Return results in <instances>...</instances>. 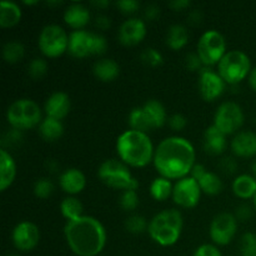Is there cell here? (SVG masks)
<instances>
[{
  "label": "cell",
  "mask_w": 256,
  "mask_h": 256,
  "mask_svg": "<svg viewBox=\"0 0 256 256\" xmlns=\"http://www.w3.org/2000/svg\"><path fill=\"white\" fill-rule=\"evenodd\" d=\"M38 45L46 58H59L69 49V35L60 25L49 24L40 32Z\"/></svg>",
  "instance_id": "obj_10"
},
{
  "label": "cell",
  "mask_w": 256,
  "mask_h": 256,
  "mask_svg": "<svg viewBox=\"0 0 256 256\" xmlns=\"http://www.w3.org/2000/svg\"><path fill=\"white\" fill-rule=\"evenodd\" d=\"M139 196L136 190H125L122 192L119 199V204L125 212H134L139 206Z\"/></svg>",
  "instance_id": "obj_36"
},
{
  "label": "cell",
  "mask_w": 256,
  "mask_h": 256,
  "mask_svg": "<svg viewBox=\"0 0 256 256\" xmlns=\"http://www.w3.org/2000/svg\"><path fill=\"white\" fill-rule=\"evenodd\" d=\"M92 6L100 8V9H105L106 6H109L110 2L108 0H94V2H92Z\"/></svg>",
  "instance_id": "obj_53"
},
{
  "label": "cell",
  "mask_w": 256,
  "mask_h": 256,
  "mask_svg": "<svg viewBox=\"0 0 256 256\" xmlns=\"http://www.w3.org/2000/svg\"><path fill=\"white\" fill-rule=\"evenodd\" d=\"M202 22V14L200 10H194L189 15V22L192 25H198Z\"/></svg>",
  "instance_id": "obj_51"
},
{
  "label": "cell",
  "mask_w": 256,
  "mask_h": 256,
  "mask_svg": "<svg viewBox=\"0 0 256 256\" xmlns=\"http://www.w3.org/2000/svg\"><path fill=\"white\" fill-rule=\"evenodd\" d=\"M8 256H18V255H15V254H10V255H8Z\"/></svg>",
  "instance_id": "obj_58"
},
{
  "label": "cell",
  "mask_w": 256,
  "mask_h": 256,
  "mask_svg": "<svg viewBox=\"0 0 256 256\" xmlns=\"http://www.w3.org/2000/svg\"><path fill=\"white\" fill-rule=\"evenodd\" d=\"M72 108V102L66 92H52L46 99L44 105V112L48 118H52L62 122L64 118L68 116Z\"/></svg>",
  "instance_id": "obj_17"
},
{
  "label": "cell",
  "mask_w": 256,
  "mask_h": 256,
  "mask_svg": "<svg viewBox=\"0 0 256 256\" xmlns=\"http://www.w3.org/2000/svg\"><path fill=\"white\" fill-rule=\"evenodd\" d=\"M12 244L20 252H32L40 242L39 228L30 222H22L14 228L12 234Z\"/></svg>",
  "instance_id": "obj_15"
},
{
  "label": "cell",
  "mask_w": 256,
  "mask_h": 256,
  "mask_svg": "<svg viewBox=\"0 0 256 256\" xmlns=\"http://www.w3.org/2000/svg\"><path fill=\"white\" fill-rule=\"evenodd\" d=\"M60 188L64 190L69 196L82 192L86 186V178L82 170L76 168H70L64 170L59 176Z\"/></svg>",
  "instance_id": "obj_18"
},
{
  "label": "cell",
  "mask_w": 256,
  "mask_h": 256,
  "mask_svg": "<svg viewBox=\"0 0 256 256\" xmlns=\"http://www.w3.org/2000/svg\"><path fill=\"white\" fill-rule=\"evenodd\" d=\"M208 170L205 169L204 165L202 164H195L194 168L192 169V172H190V176L192 178V179H195L196 182H199L200 179H202V176H204L205 174H206Z\"/></svg>",
  "instance_id": "obj_48"
},
{
  "label": "cell",
  "mask_w": 256,
  "mask_h": 256,
  "mask_svg": "<svg viewBox=\"0 0 256 256\" xmlns=\"http://www.w3.org/2000/svg\"><path fill=\"white\" fill-rule=\"evenodd\" d=\"M192 256H222V254L215 245L204 244L200 245V246L195 250L194 255Z\"/></svg>",
  "instance_id": "obj_44"
},
{
  "label": "cell",
  "mask_w": 256,
  "mask_h": 256,
  "mask_svg": "<svg viewBox=\"0 0 256 256\" xmlns=\"http://www.w3.org/2000/svg\"><path fill=\"white\" fill-rule=\"evenodd\" d=\"M142 110H144L146 119L149 122L150 128L152 129H159L162 128L165 122H168V114L166 109L164 105L159 102V100L150 99L142 105Z\"/></svg>",
  "instance_id": "obj_23"
},
{
  "label": "cell",
  "mask_w": 256,
  "mask_h": 256,
  "mask_svg": "<svg viewBox=\"0 0 256 256\" xmlns=\"http://www.w3.org/2000/svg\"><path fill=\"white\" fill-rule=\"evenodd\" d=\"M92 72L100 82H114L119 76L120 66L115 60L104 58V59L95 62L94 66H92Z\"/></svg>",
  "instance_id": "obj_24"
},
{
  "label": "cell",
  "mask_w": 256,
  "mask_h": 256,
  "mask_svg": "<svg viewBox=\"0 0 256 256\" xmlns=\"http://www.w3.org/2000/svg\"><path fill=\"white\" fill-rule=\"evenodd\" d=\"M239 248L242 256H256V234L245 232L240 239Z\"/></svg>",
  "instance_id": "obj_37"
},
{
  "label": "cell",
  "mask_w": 256,
  "mask_h": 256,
  "mask_svg": "<svg viewBox=\"0 0 256 256\" xmlns=\"http://www.w3.org/2000/svg\"><path fill=\"white\" fill-rule=\"evenodd\" d=\"M189 42V30L182 24L172 25L166 34V45L172 50H180Z\"/></svg>",
  "instance_id": "obj_28"
},
{
  "label": "cell",
  "mask_w": 256,
  "mask_h": 256,
  "mask_svg": "<svg viewBox=\"0 0 256 256\" xmlns=\"http://www.w3.org/2000/svg\"><path fill=\"white\" fill-rule=\"evenodd\" d=\"M54 192V184L48 178H40L34 184V194L39 199H48Z\"/></svg>",
  "instance_id": "obj_39"
},
{
  "label": "cell",
  "mask_w": 256,
  "mask_h": 256,
  "mask_svg": "<svg viewBox=\"0 0 256 256\" xmlns=\"http://www.w3.org/2000/svg\"><path fill=\"white\" fill-rule=\"evenodd\" d=\"M232 192L240 199L254 198L256 194V179L252 175H240L232 182Z\"/></svg>",
  "instance_id": "obj_26"
},
{
  "label": "cell",
  "mask_w": 256,
  "mask_h": 256,
  "mask_svg": "<svg viewBox=\"0 0 256 256\" xmlns=\"http://www.w3.org/2000/svg\"><path fill=\"white\" fill-rule=\"evenodd\" d=\"M185 65H186L188 70H190V72H200L205 68L202 59H200L196 52H190V54L186 55V58H185Z\"/></svg>",
  "instance_id": "obj_41"
},
{
  "label": "cell",
  "mask_w": 256,
  "mask_h": 256,
  "mask_svg": "<svg viewBox=\"0 0 256 256\" xmlns=\"http://www.w3.org/2000/svg\"><path fill=\"white\" fill-rule=\"evenodd\" d=\"M226 52L225 38L216 30L205 32L198 42L196 54L199 55L205 68L219 64Z\"/></svg>",
  "instance_id": "obj_9"
},
{
  "label": "cell",
  "mask_w": 256,
  "mask_h": 256,
  "mask_svg": "<svg viewBox=\"0 0 256 256\" xmlns=\"http://www.w3.org/2000/svg\"><path fill=\"white\" fill-rule=\"evenodd\" d=\"M182 215L176 209H168L155 215L149 222L150 238L160 246H172L182 232Z\"/></svg>",
  "instance_id": "obj_4"
},
{
  "label": "cell",
  "mask_w": 256,
  "mask_h": 256,
  "mask_svg": "<svg viewBox=\"0 0 256 256\" xmlns=\"http://www.w3.org/2000/svg\"><path fill=\"white\" fill-rule=\"evenodd\" d=\"M200 189H202V192L206 195H214L220 194L222 192V182L220 179V176L215 172H206V174L199 180Z\"/></svg>",
  "instance_id": "obj_31"
},
{
  "label": "cell",
  "mask_w": 256,
  "mask_h": 256,
  "mask_svg": "<svg viewBox=\"0 0 256 256\" xmlns=\"http://www.w3.org/2000/svg\"><path fill=\"white\" fill-rule=\"evenodd\" d=\"M64 235L68 246L78 256H96L106 245L105 228L99 220L86 215L66 222Z\"/></svg>",
  "instance_id": "obj_2"
},
{
  "label": "cell",
  "mask_w": 256,
  "mask_h": 256,
  "mask_svg": "<svg viewBox=\"0 0 256 256\" xmlns=\"http://www.w3.org/2000/svg\"><path fill=\"white\" fill-rule=\"evenodd\" d=\"M48 69H49V65H48L46 60L42 59V58H35L29 62L28 74L32 79L40 80L46 75Z\"/></svg>",
  "instance_id": "obj_35"
},
{
  "label": "cell",
  "mask_w": 256,
  "mask_h": 256,
  "mask_svg": "<svg viewBox=\"0 0 256 256\" xmlns=\"http://www.w3.org/2000/svg\"><path fill=\"white\" fill-rule=\"evenodd\" d=\"M125 229L130 234H142V232H148V229H149V222L142 215H132L125 222Z\"/></svg>",
  "instance_id": "obj_34"
},
{
  "label": "cell",
  "mask_w": 256,
  "mask_h": 256,
  "mask_svg": "<svg viewBox=\"0 0 256 256\" xmlns=\"http://www.w3.org/2000/svg\"><path fill=\"white\" fill-rule=\"evenodd\" d=\"M64 22L74 30H82L90 22V12L79 2L70 4L64 12Z\"/></svg>",
  "instance_id": "obj_20"
},
{
  "label": "cell",
  "mask_w": 256,
  "mask_h": 256,
  "mask_svg": "<svg viewBox=\"0 0 256 256\" xmlns=\"http://www.w3.org/2000/svg\"><path fill=\"white\" fill-rule=\"evenodd\" d=\"M238 232V219L230 212H222L212 219L209 235L215 245L225 246L230 244Z\"/></svg>",
  "instance_id": "obj_12"
},
{
  "label": "cell",
  "mask_w": 256,
  "mask_h": 256,
  "mask_svg": "<svg viewBox=\"0 0 256 256\" xmlns=\"http://www.w3.org/2000/svg\"><path fill=\"white\" fill-rule=\"evenodd\" d=\"M252 62L242 50H230L218 64V72L229 85H238L249 78L252 72Z\"/></svg>",
  "instance_id": "obj_8"
},
{
  "label": "cell",
  "mask_w": 256,
  "mask_h": 256,
  "mask_svg": "<svg viewBox=\"0 0 256 256\" xmlns=\"http://www.w3.org/2000/svg\"><path fill=\"white\" fill-rule=\"evenodd\" d=\"M118 36L125 46H135L146 36V24L139 18H129L120 25Z\"/></svg>",
  "instance_id": "obj_16"
},
{
  "label": "cell",
  "mask_w": 256,
  "mask_h": 256,
  "mask_svg": "<svg viewBox=\"0 0 256 256\" xmlns=\"http://www.w3.org/2000/svg\"><path fill=\"white\" fill-rule=\"evenodd\" d=\"M46 166H48V169H49V172H55L58 169H59V164H58V162L52 159L48 162Z\"/></svg>",
  "instance_id": "obj_54"
},
{
  "label": "cell",
  "mask_w": 256,
  "mask_h": 256,
  "mask_svg": "<svg viewBox=\"0 0 256 256\" xmlns=\"http://www.w3.org/2000/svg\"><path fill=\"white\" fill-rule=\"evenodd\" d=\"M120 160L128 166L144 168L154 160L155 149L146 132L126 130L116 140Z\"/></svg>",
  "instance_id": "obj_3"
},
{
  "label": "cell",
  "mask_w": 256,
  "mask_h": 256,
  "mask_svg": "<svg viewBox=\"0 0 256 256\" xmlns=\"http://www.w3.org/2000/svg\"><path fill=\"white\" fill-rule=\"evenodd\" d=\"M168 122H169V126L174 132H182V130L186 128L188 119L182 114H174L169 118Z\"/></svg>",
  "instance_id": "obj_43"
},
{
  "label": "cell",
  "mask_w": 256,
  "mask_h": 256,
  "mask_svg": "<svg viewBox=\"0 0 256 256\" xmlns=\"http://www.w3.org/2000/svg\"><path fill=\"white\" fill-rule=\"evenodd\" d=\"M252 216V209L248 204H242L240 206H238L235 218L238 219V222H246Z\"/></svg>",
  "instance_id": "obj_46"
},
{
  "label": "cell",
  "mask_w": 256,
  "mask_h": 256,
  "mask_svg": "<svg viewBox=\"0 0 256 256\" xmlns=\"http://www.w3.org/2000/svg\"><path fill=\"white\" fill-rule=\"evenodd\" d=\"M232 150L239 158L256 156V132H238L232 140Z\"/></svg>",
  "instance_id": "obj_19"
},
{
  "label": "cell",
  "mask_w": 256,
  "mask_h": 256,
  "mask_svg": "<svg viewBox=\"0 0 256 256\" xmlns=\"http://www.w3.org/2000/svg\"><path fill=\"white\" fill-rule=\"evenodd\" d=\"M22 140V132L18 129H12L9 130L6 134H4L2 136V145H9V146H12V145L19 144L20 142Z\"/></svg>",
  "instance_id": "obj_42"
},
{
  "label": "cell",
  "mask_w": 256,
  "mask_h": 256,
  "mask_svg": "<svg viewBox=\"0 0 256 256\" xmlns=\"http://www.w3.org/2000/svg\"><path fill=\"white\" fill-rule=\"evenodd\" d=\"M129 125L130 129L135 130V132H146L149 130H152L150 128L149 122L146 119V115H145L144 110L142 108H134V109L130 112L129 114Z\"/></svg>",
  "instance_id": "obj_33"
},
{
  "label": "cell",
  "mask_w": 256,
  "mask_h": 256,
  "mask_svg": "<svg viewBox=\"0 0 256 256\" xmlns=\"http://www.w3.org/2000/svg\"><path fill=\"white\" fill-rule=\"evenodd\" d=\"M39 134L45 142H56L64 134V125L60 120L46 116L39 125Z\"/></svg>",
  "instance_id": "obj_27"
},
{
  "label": "cell",
  "mask_w": 256,
  "mask_h": 256,
  "mask_svg": "<svg viewBox=\"0 0 256 256\" xmlns=\"http://www.w3.org/2000/svg\"><path fill=\"white\" fill-rule=\"evenodd\" d=\"M244 120V112L239 104L234 102H225L218 108L212 125L228 136L235 134L242 126Z\"/></svg>",
  "instance_id": "obj_11"
},
{
  "label": "cell",
  "mask_w": 256,
  "mask_h": 256,
  "mask_svg": "<svg viewBox=\"0 0 256 256\" xmlns=\"http://www.w3.org/2000/svg\"><path fill=\"white\" fill-rule=\"evenodd\" d=\"M16 164L6 149L0 150V192H5L14 182Z\"/></svg>",
  "instance_id": "obj_22"
},
{
  "label": "cell",
  "mask_w": 256,
  "mask_h": 256,
  "mask_svg": "<svg viewBox=\"0 0 256 256\" xmlns=\"http://www.w3.org/2000/svg\"><path fill=\"white\" fill-rule=\"evenodd\" d=\"M140 60L144 62L145 65L152 68H158L162 64L164 58H162V52L159 50L154 49V48H148L144 52L140 54Z\"/></svg>",
  "instance_id": "obj_38"
},
{
  "label": "cell",
  "mask_w": 256,
  "mask_h": 256,
  "mask_svg": "<svg viewBox=\"0 0 256 256\" xmlns=\"http://www.w3.org/2000/svg\"><path fill=\"white\" fill-rule=\"evenodd\" d=\"M228 146L226 135L212 125L204 132V149L210 155H220Z\"/></svg>",
  "instance_id": "obj_21"
},
{
  "label": "cell",
  "mask_w": 256,
  "mask_h": 256,
  "mask_svg": "<svg viewBox=\"0 0 256 256\" xmlns=\"http://www.w3.org/2000/svg\"><path fill=\"white\" fill-rule=\"evenodd\" d=\"M24 4H28V5H32V4H38V2H24Z\"/></svg>",
  "instance_id": "obj_56"
},
{
  "label": "cell",
  "mask_w": 256,
  "mask_h": 256,
  "mask_svg": "<svg viewBox=\"0 0 256 256\" xmlns=\"http://www.w3.org/2000/svg\"><path fill=\"white\" fill-rule=\"evenodd\" d=\"M195 149L189 140L169 136L156 146L152 162L160 176L180 180L190 175L195 165Z\"/></svg>",
  "instance_id": "obj_1"
},
{
  "label": "cell",
  "mask_w": 256,
  "mask_h": 256,
  "mask_svg": "<svg viewBox=\"0 0 256 256\" xmlns=\"http://www.w3.org/2000/svg\"><path fill=\"white\" fill-rule=\"evenodd\" d=\"M25 48L24 45L16 40L5 42L2 46V58L8 64H16L24 58Z\"/></svg>",
  "instance_id": "obj_32"
},
{
  "label": "cell",
  "mask_w": 256,
  "mask_h": 256,
  "mask_svg": "<svg viewBox=\"0 0 256 256\" xmlns=\"http://www.w3.org/2000/svg\"><path fill=\"white\" fill-rule=\"evenodd\" d=\"M248 79H249L250 88H252V89L256 92V68H254V69L252 70V72H250V75Z\"/></svg>",
  "instance_id": "obj_52"
},
{
  "label": "cell",
  "mask_w": 256,
  "mask_h": 256,
  "mask_svg": "<svg viewBox=\"0 0 256 256\" xmlns=\"http://www.w3.org/2000/svg\"><path fill=\"white\" fill-rule=\"evenodd\" d=\"M116 6L122 14L132 15L139 10L140 2L138 0H119L116 2Z\"/></svg>",
  "instance_id": "obj_40"
},
{
  "label": "cell",
  "mask_w": 256,
  "mask_h": 256,
  "mask_svg": "<svg viewBox=\"0 0 256 256\" xmlns=\"http://www.w3.org/2000/svg\"><path fill=\"white\" fill-rule=\"evenodd\" d=\"M95 25H96V28H99V29L106 30L112 26V20H110L106 15H99V16L96 18V20H95Z\"/></svg>",
  "instance_id": "obj_49"
},
{
  "label": "cell",
  "mask_w": 256,
  "mask_h": 256,
  "mask_svg": "<svg viewBox=\"0 0 256 256\" xmlns=\"http://www.w3.org/2000/svg\"><path fill=\"white\" fill-rule=\"evenodd\" d=\"M144 15L148 20H156L160 15V8L155 4L148 5L145 8Z\"/></svg>",
  "instance_id": "obj_47"
},
{
  "label": "cell",
  "mask_w": 256,
  "mask_h": 256,
  "mask_svg": "<svg viewBox=\"0 0 256 256\" xmlns=\"http://www.w3.org/2000/svg\"><path fill=\"white\" fill-rule=\"evenodd\" d=\"M192 5V2L189 0H174V2H169V6L172 8L175 12H180V10H184L186 8H189Z\"/></svg>",
  "instance_id": "obj_50"
},
{
  "label": "cell",
  "mask_w": 256,
  "mask_h": 256,
  "mask_svg": "<svg viewBox=\"0 0 256 256\" xmlns=\"http://www.w3.org/2000/svg\"><path fill=\"white\" fill-rule=\"evenodd\" d=\"M150 194L158 202H165L172 196V190H174V185H172V180L166 179V178L159 176L156 179L152 180L150 184Z\"/></svg>",
  "instance_id": "obj_29"
},
{
  "label": "cell",
  "mask_w": 256,
  "mask_h": 256,
  "mask_svg": "<svg viewBox=\"0 0 256 256\" xmlns=\"http://www.w3.org/2000/svg\"><path fill=\"white\" fill-rule=\"evenodd\" d=\"M219 168L222 172H225L226 175H232L238 169V162L234 158H224V159L220 160Z\"/></svg>",
  "instance_id": "obj_45"
},
{
  "label": "cell",
  "mask_w": 256,
  "mask_h": 256,
  "mask_svg": "<svg viewBox=\"0 0 256 256\" xmlns=\"http://www.w3.org/2000/svg\"><path fill=\"white\" fill-rule=\"evenodd\" d=\"M252 199H254V206H255V209H256V194H255V196L252 198Z\"/></svg>",
  "instance_id": "obj_57"
},
{
  "label": "cell",
  "mask_w": 256,
  "mask_h": 256,
  "mask_svg": "<svg viewBox=\"0 0 256 256\" xmlns=\"http://www.w3.org/2000/svg\"><path fill=\"white\" fill-rule=\"evenodd\" d=\"M252 176H254L255 179H256V162H252Z\"/></svg>",
  "instance_id": "obj_55"
},
{
  "label": "cell",
  "mask_w": 256,
  "mask_h": 256,
  "mask_svg": "<svg viewBox=\"0 0 256 256\" xmlns=\"http://www.w3.org/2000/svg\"><path fill=\"white\" fill-rule=\"evenodd\" d=\"M98 176L106 186L116 190H138L139 182L134 178L129 166L116 159H108L98 170Z\"/></svg>",
  "instance_id": "obj_5"
},
{
  "label": "cell",
  "mask_w": 256,
  "mask_h": 256,
  "mask_svg": "<svg viewBox=\"0 0 256 256\" xmlns=\"http://www.w3.org/2000/svg\"><path fill=\"white\" fill-rule=\"evenodd\" d=\"M22 19V10L19 5L12 2H0V26L12 28L19 24Z\"/></svg>",
  "instance_id": "obj_25"
},
{
  "label": "cell",
  "mask_w": 256,
  "mask_h": 256,
  "mask_svg": "<svg viewBox=\"0 0 256 256\" xmlns=\"http://www.w3.org/2000/svg\"><path fill=\"white\" fill-rule=\"evenodd\" d=\"M202 196V189L199 182L192 176H186L175 182L174 190H172V200L176 205L184 209H192L195 208L200 202Z\"/></svg>",
  "instance_id": "obj_13"
},
{
  "label": "cell",
  "mask_w": 256,
  "mask_h": 256,
  "mask_svg": "<svg viewBox=\"0 0 256 256\" xmlns=\"http://www.w3.org/2000/svg\"><path fill=\"white\" fill-rule=\"evenodd\" d=\"M6 120L12 129L22 132L38 126L44 119L42 109L34 100L19 99L8 108Z\"/></svg>",
  "instance_id": "obj_6"
},
{
  "label": "cell",
  "mask_w": 256,
  "mask_h": 256,
  "mask_svg": "<svg viewBox=\"0 0 256 256\" xmlns=\"http://www.w3.org/2000/svg\"><path fill=\"white\" fill-rule=\"evenodd\" d=\"M82 210H84V206H82V202L75 196L65 198L60 204V212L68 222L82 216Z\"/></svg>",
  "instance_id": "obj_30"
},
{
  "label": "cell",
  "mask_w": 256,
  "mask_h": 256,
  "mask_svg": "<svg viewBox=\"0 0 256 256\" xmlns=\"http://www.w3.org/2000/svg\"><path fill=\"white\" fill-rule=\"evenodd\" d=\"M108 50V42L105 36L98 32L86 30H74L69 35V54L72 56L82 58L102 55Z\"/></svg>",
  "instance_id": "obj_7"
},
{
  "label": "cell",
  "mask_w": 256,
  "mask_h": 256,
  "mask_svg": "<svg viewBox=\"0 0 256 256\" xmlns=\"http://www.w3.org/2000/svg\"><path fill=\"white\" fill-rule=\"evenodd\" d=\"M226 82L218 72L204 68L199 72V92L205 102H215L225 92Z\"/></svg>",
  "instance_id": "obj_14"
}]
</instances>
